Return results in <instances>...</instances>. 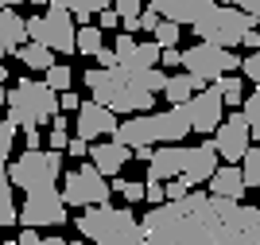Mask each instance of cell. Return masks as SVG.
I'll use <instances>...</instances> for the list:
<instances>
[{"instance_id":"obj_1","label":"cell","mask_w":260,"mask_h":245,"mask_svg":"<svg viewBox=\"0 0 260 245\" xmlns=\"http://www.w3.org/2000/svg\"><path fill=\"white\" fill-rule=\"evenodd\" d=\"M140 222L155 245H260V206L202 187H190L183 199H163Z\"/></svg>"},{"instance_id":"obj_2","label":"cell","mask_w":260,"mask_h":245,"mask_svg":"<svg viewBox=\"0 0 260 245\" xmlns=\"http://www.w3.org/2000/svg\"><path fill=\"white\" fill-rule=\"evenodd\" d=\"M190 132H194V125H190V109L183 101V105L155 109V113H128L113 137L124 140L128 148H136V144H179Z\"/></svg>"},{"instance_id":"obj_3","label":"cell","mask_w":260,"mask_h":245,"mask_svg":"<svg viewBox=\"0 0 260 245\" xmlns=\"http://www.w3.org/2000/svg\"><path fill=\"white\" fill-rule=\"evenodd\" d=\"M78 234H86L98 245H140L144 237V222L132 214V206H86V214H78Z\"/></svg>"},{"instance_id":"obj_4","label":"cell","mask_w":260,"mask_h":245,"mask_svg":"<svg viewBox=\"0 0 260 245\" xmlns=\"http://www.w3.org/2000/svg\"><path fill=\"white\" fill-rule=\"evenodd\" d=\"M58 109H62L58 105V90H51L43 78H20V82L8 90V109H4V113L20 128H27V125L43 128Z\"/></svg>"},{"instance_id":"obj_5","label":"cell","mask_w":260,"mask_h":245,"mask_svg":"<svg viewBox=\"0 0 260 245\" xmlns=\"http://www.w3.org/2000/svg\"><path fill=\"white\" fill-rule=\"evenodd\" d=\"M256 16L249 8H237V4H214V8L194 23V35L198 39H210L217 47H241L245 32L256 28Z\"/></svg>"},{"instance_id":"obj_6","label":"cell","mask_w":260,"mask_h":245,"mask_svg":"<svg viewBox=\"0 0 260 245\" xmlns=\"http://www.w3.org/2000/svg\"><path fill=\"white\" fill-rule=\"evenodd\" d=\"M12 187L35 191V187H54L62 179V152L58 148H23L16 164H8Z\"/></svg>"},{"instance_id":"obj_7","label":"cell","mask_w":260,"mask_h":245,"mask_svg":"<svg viewBox=\"0 0 260 245\" xmlns=\"http://www.w3.org/2000/svg\"><path fill=\"white\" fill-rule=\"evenodd\" d=\"M183 70L194 78V86L202 90L206 82H217L221 74L241 70V59L229 51V47H217V43H210V39H198L190 51H183Z\"/></svg>"},{"instance_id":"obj_8","label":"cell","mask_w":260,"mask_h":245,"mask_svg":"<svg viewBox=\"0 0 260 245\" xmlns=\"http://www.w3.org/2000/svg\"><path fill=\"white\" fill-rule=\"evenodd\" d=\"M74 35H78L74 32V16L66 8H58V4H51L47 12H39V16L27 20V39L47 43L54 55H78Z\"/></svg>"},{"instance_id":"obj_9","label":"cell","mask_w":260,"mask_h":245,"mask_svg":"<svg viewBox=\"0 0 260 245\" xmlns=\"http://www.w3.org/2000/svg\"><path fill=\"white\" fill-rule=\"evenodd\" d=\"M109 187L105 171H98L93 164H78L74 171H62V199L66 206H98L109 203Z\"/></svg>"},{"instance_id":"obj_10","label":"cell","mask_w":260,"mask_h":245,"mask_svg":"<svg viewBox=\"0 0 260 245\" xmlns=\"http://www.w3.org/2000/svg\"><path fill=\"white\" fill-rule=\"evenodd\" d=\"M20 206V226H62L66 222V199L58 187H35V191H23Z\"/></svg>"},{"instance_id":"obj_11","label":"cell","mask_w":260,"mask_h":245,"mask_svg":"<svg viewBox=\"0 0 260 245\" xmlns=\"http://www.w3.org/2000/svg\"><path fill=\"white\" fill-rule=\"evenodd\" d=\"M249 144H252V128H249L245 109L221 117V125L214 128V148H217L221 160H225V164H241V156L249 152Z\"/></svg>"},{"instance_id":"obj_12","label":"cell","mask_w":260,"mask_h":245,"mask_svg":"<svg viewBox=\"0 0 260 245\" xmlns=\"http://www.w3.org/2000/svg\"><path fill=\"white\" fill-rule=\"evenodd\" d=\"M190 109V125H194L198 137H214V128L221 125L225 117V97H221V86L217 82H206L202 90H194V97L186 101Z\"/></svg>"},{"instance_id":"obj_13","label":"cell","mask_w":260,"mask_h":245,"mask_svg":"<svg viewBox=\"0 0 260 245\" xmlns=\"http://www.w3.org/2000/svg\"><path fill=\"white\" fill-rule=\"evenodd\" d=\"M117 109L105 105V101H82L78 105V137L82 140H98V137H113L117 132Z\"/></svg>"},{"instance_id":"obj_14","label":"cell","mask_w":260,"mask_h":245,"mask_svg":"<svg viewBox=\"0 0 260 245\" xmlns=\"http://www.w3.org/2000/svg\"><path fill=\"white\" fill-rule=\"evenodd\" d=\"M217 164H221V156H217L214 140H202V144H194V148H186L183 179L190 183V187H202V183H210V175L217 171Z\"/></svg>"},{"instance_id":"obj_15","label":"cell","mask_w":260,"mask_h":245,"mask_svg":"<svg viewBox=\"0 0 260 245\" xmlns=\"http://www.w3.org/2000/svg\"><path fill=\"white\" fill-rule=\"evenodd\" d=\"M89 160H93V168L105 171V175H117V171H124V164L132 160V148L124 144V140H98V144H89Z\"/></svg>"},{"instance_id":"obj_16","label":"cell","mask_w":260,"mask_h":245,"mask_svg":"<svg viewBox=\"0 0 260 245\" xmlns=\"http://www.w3.org/2000/svg\"><path fill=\"white\" fill-rule=\"evenodd\" d=\"M186 164V144H155L152 160H148V179H175L183 175Z\"/></svg>"},{"instance_id":"obj_17","label":"cell","mask_w":260,"mask_h":245,"mask_svg":"<svg viewBox=\"0 0 260 245\" xmlns=\"http://www.w3.org/2000/svg\"><path fill=\"white\" fill-rule=\"evenodd\" d=\"M155 8H159V16H167V20L183 23V28H194V23L214 8V0H155Z\"/></svg>"},{"instance_id":"obj_18","label":"cell","mask_w":260,"mask_h":245,"mask_svg":"<svg viewBox=\"0 0 260 245\" xmlns=\"http://www.w3.org/2000/svg\"><path fill=\"white\" fill-rule=\"evenodd\" d=\"M27 43V20L16 16V8L0 4V55H16V47Z\"/></svg>"},{"instance_id":"obj_19","label":"cell","mask_w":260,"mask_h":245,"mask_svg":"<svg viewBox=\"0 0 260 245\" xmlns=\"http://www.w3.org/2000/svg\"><path fill=\"white\" fill-rule=\"evenodd\" d=\"M210 191L214 195H229V199H245V191H249V183H245V171H241V164H217V171L210 175Z\"/></svg>"},{"instance_id":"obj_20","label":"cell","mask_w":260,"mask_h":245,"mask_svg":"<svg viewBox=\"0 0 260 245\" xmlns=\"http://www.w3.org/2000/svg\"><path fill=\"white\" fill-rule=\"evenodd\" d=\"M20 222V214H16V199H12V175H8V160L0 156V230H8V226Z\"/></svg>"},{"instance_id":"obj_21","label":"cell","mask_w":260,"mask_h":245,"mask_svg":"<svg viewBox=\"0 0 260 245\" xmlns=\"http://www.w3.org/2000/svg\"><path fill=\"white\" fill-rule=\"evenodd\" d=\"M16 59H20L27 70H47V66L54 63V51L47 47V43H35V39H27L23 47H16Z\"/></svg>"},{"instance_id":"obj_22","label":"cell","mask_w":260,"mask_h":245,"mask_svg":"<svg viewBox=\"0 0 260 245\" xmlns=\"http://www.w3.org/2000/svg\"><path fill=\"white\" fill-rule=\"evenodd\" d=\"M194 78L186 74H167V86H163V97H167V101H171V105H183V101H190V97H194Z\"/></svg>"},{"instance_id":"obj_23","label":"cell","mask_w":260,"mask_h":245,"mask_svg":"<svg viewBox=\"0 0 260 245\" xmlns=\"http://www.w3.org/2000/svg\"><path fill=\"white\" fill-rule=\"evenodd\" d=\"M74 47H78V55H89V59H93V55L105 47V28H101V23L98 28H78Z\"/></svg>"},{"instance_id":"obj_24","label":"cell","mask_w":260,"mask_h":245,"mask_svg":"<svg viewBox=\"0 0 260 245\" xmlns=\"http://www.w3.org/2000/svg\"><path fill=\"white\" fill-rule=\"evenodd\" d=\"M51 4L66 8L70 16H78V20H89V16H98L101 8H109L113 0H51Z\"/></svg>"},{"instance_id":"obj_25","label":"cell","mask_w":260,"mask_h":245,"mask_svg":"<svg viewBox=\"0 0 260 245\" xmlns=\"http://www.w3.org/2000/svg\"><path fill=\"white\" fill-rule=\"evenodd\" d=\"M43 82L51 86V90H58V94H62V90H70V86H74V70H70V66H62V63H51L43 70Z\"/></svg>"},{"instance_id":"obj_26","label":"cell","mask_w":260,"mask_h":245,"mask_svg":"<svg viewBox=\"0 0 260 245\" xmlns=\"http://www.w3.org/2000/svg\"><path fill=\"white\" fill-rule=\"evenodd\" d=\"M217 86H221V97H225V109H237L241 101H245V78H217Z\"/></svg>"},{"instance_id":"obj_27","label":"cell","mask_w":260,"mask_h":245,"mask_svg":"<svg viewBox=\"0 0 260 245\" xmlns=\"http://www.w3.org/2000/svg\"><path fill=\"white\" fill-rule=\"evenodd\" d=\"M241 171H245V183H249V191H256L260 187V148H252L241 156Z\"/></svg>"},{"instance_id":"obj_28","label":"cell","mask_w":260,"mask_h":245,"mask_svg":"<svg viewBox=\"0 0 260 245\" xmlns=\"http://www.w3.org/2000/svg\"><path fill=\"white\" fill-rule=\"evenodd\" d=\"M66 144H70V125H66V117H62V109L51 117V137H47V148H58L62 152Z\"/></svg>"},{"instance_id":"obj_29","label":"cell","mask_w":260,"mask_h":245,"mask_svg":"<svg viewBox=\"0 0 260 245\" xmlns=\"http://www.w3.org/2000/svg\"><path fill=\"white\" fill-rule=\"evenodd\" d=\"M179 35H183V23H175V20H167V16H163V20L155 23L152 39L159 43V47H175V43H179Z\"/></svg>"},{"instance_id":"obj_30","label":"cell","mask_w":260,"mask_h":245,"mask_svg":"<svg viewBox=\"0 0 260 245\" xmlns=\"http://www.w3.org/2000/svg\"><path fill=\"white\" fill-rule=\"evenodd\" d=\"M113 191H117L128 206H140L144 203V183H136V179H113Z\"/></svg>"},{"instance_id":"obj_31","label":"cell","mask_w":260,"mask_h":245,"mask_svg":"<svg viewBox=\"0 0 260 245\" xmlns=\"http://www.w3.org/2000/svg\"><path fill=\"white\" fill-rule=\"evenodd\" d=\"M241 109H245V117H249V128H252V140H260V86L252 90L245 101H241Z\"/></svg>"},{"instance_id":"obj_32","label":"cell","mask_w":260,"mask_h":245,"mask_svg":"<svg viewBox=\"0 0 260 245\" xmlns=\"http://www.w3.org/2000/svg\"><path fill=\"white\" fill-rule=\"evenodd\" d=\"M16 121H4V125H0V156H4V160H8L12 156V148H16Z\"/></svg>"},{"instance_id":"obj_33","label":"cell","mask_w":260,"mask_h":245,"mask_svg":"<svg viewBox=\"0 0 260 245\" xmlns=\"http://www.w3.org/2000/svg\"><path fill=\"white\" fill-rule=\"evenodd\" d=\"M241 74L249 78L252 86H260V47L249 55V59H241Z\"/></svg>"},{"instance_id":"obj_34","label":"cell","mask_w":260,"mask_h":245,"mask_svg":"<svg viewBox=\"0 0 260 245\" xmlns=\"http://www.w3.org/2000/svg\"><path fill=\"white\" fill-rule=\"evenodd\" d=\"M163 16H159V8H155V0H148L144 4V12H140V32H155V23H159Z\"/></svg>"},{"instance_id":"obj_35","label":"cell","mask_w":260,"mask_h":245,"mask_svg":"<svg viewBox=\"0 0 260 245\" xmlns=\"http://www.w3.org/2000/svg\"><path fill=\"white\" fill-rule=\"evenodd\" d=\"M163 199H167V191H163V179H148V183H144V203L159 206Z\"/></svg>"},{"instance_id":"obj_36","label":"cell","mask_w":260,"mask_h":245,"mask_svg":"<svg viewBox=\"0 0 260 245\" xmlns=\"http://www.w3.org/2000/svg\"><path fill=\"white\" fill-rule=\"evenodd\" d=\"M163 191H167V199H183V195L190 191V183H186L183 175H175V179H163Z\"/></svg>"},{"instance_id":"obj_37","label":"cell","mask_w":260,"mask_h":245,"mask_svg":"<svg viewBox=\"0 0 260 245\" xmlns=\"http://www.w3.org/2000/svg\"><path fill=\"white\" fill-rule=\"evenodd\" d=\"M98 23L105 28V32H117V28H120V16H117V8H113V4H109V8H101V12H98Z\"/></svg>"},{"instance_id":"obj_38","label":"cell","mask_w":260,"mask_h":245,"mask_svg":"<svg viewBox=\"0 0 260 245\" xmlns=\"http://www.w3.org/2000/svg\"><path fill=\"white\" fill-rule=\"evenodd\" d=\"M159 66H163V70H175V66H183V51H175V47H163Z\"/></svg>"},{"instance_id":"obj_39","label":"cell","mask_w":260,"mask_h":245,"mask_svg":"<svg viewBox=\"0 0 260 245\" xmlns=\"http://www.w3.org/2000/svg\"><path fill=\"white\" fill-rule=\"evenodd\" d=\"M20 245H43V234H39V226H23L20 234H16Z\"/></svg>"},{"instance_id":"obj_40","label":"cell","mask_w":260,"mask_h":245,"mask_svg":"<svg viewBox=\"0 0 260 245\" xmlns=\"http://www.w3.org/2000/svg\"><path fill=\"white\" fill-rule=\"evenodd\" d=\"M66 152H70L74 160H82V156H89V140H82V137H78V132H74V140L66 144Z\"/></svg>"},{"instance_id":"obj_41","label":"cell","mask_w":260,"mask_h":245,"mask_svg":"<svg viewBox=\"0 0 260 245\" xmlns=\"http://www.w3.org/2000/svg\"><path fill=\"white\" fill-rule=\"evenodd\" d=\"M23 148H43V137H39V125L23 128Z\"/></svg>"},{"instance_id":"obj_42","label":"cell","mask_w":260,"mask_h":245,"mask_svg":"<svg viewBox=\"0 0 260 245\" xmlns=\"http://www.w3.org/2000/svg\"><path fill=\"white\" fill-rule=\"evenodd\" d=\"M58 105H62V109H70V113H78V105H82V101H78V94H74V90H62V94H58Z\"/></svg>"},{"instance_id":"obj_43","label":"cell","mask_w":260,"mask_h":245,"mask_svg":"<svg viewBox=\"0 0 260 245\" xmlns=\"http://www.w3.org/2000/svg\"><path fill=\"white\" fill-rule=\"evenodd\" d=\"M93 59H98V66H113V63H117V51H113V47H101Z\"/></svg>"},{"instance_id":"obj_44","label":"cell","mask_w":260,"mask_h":245,"mask_svg":"<svg viewBox=\"0 0 260 245\" xmlns=\"http://www.w3.org/2000/svg\"><path fill=\"white\" fill-rule=\"evenodd\" d=\"M241 47H252V51H256V47H260V32H256V28H252V32H245V39H241Z\"/></svg>"},{"instance_id":"obj_45","label":"cell","mask_w":260,"mask_h":245,"mask_svg":"<svg viewBox=\"0 0 260 245\" xmlns=\"http://www.w3.org/2000/svg\"><path fill=\"white\" fill-rule=\"evenodd\" d=\"M245 8H249L252 16H256V20H260V0H245Z\"/></svg>"},{"instance_id":"obj_46","label":"cell","mask_w":260,"mask_h":245,"mask_svg":"<svg viewBox=\"0 0 260 245\" xmlns=\"http://www.w3.org/2000/svg\"><path fill=\"white\" fill-rule=\"evenodd\" d=\"M0 4H8V8H20V4H27V0H0Z\"/></svg>"},{"instance_id":"obj_47","label":"cell","mask_w":260,"mask_h":245,"mask_svg":"<svg viewBox=\"0 0 260 245\" xmlns=\"http://www.w3.org/2000/svg\"><path fill=\"white\" fill-rule=\"evenodd\" d=\"M4 105H8V94H4V90H0V109H4Z\"/></svg>"},{"instance_id":"obj_48","label":"cell","mask_w":260,"mask_h":245,"mask_svg":"<svg viewBox=\"0 0 260 245\" xmlns=\"http://www.w3.org/2000/svg\"><path fill=\"white\" fill-rule=\"evenodd\" d=\"M4 78H8V70H4V63H0V86H4Z\"/></svg>"},{"instance_id":"obj_49","label":"cell","mask_w":260,"mask_h":245,"mask_svg":"<svg viewBox=\"0 0 260 245\" xmlns=\"http://www.w3.org/2000/svg\"><path fill=\"white\" fill-rule=\"evenodd\" d=\"M225 4H237V8H245V0H225Z\"/></svg>"},{"instance_id":"obj_50","label":"cell","mask_w":260,"mask_h":245,"mask_svg":"<svg viewBox=\"0 0 260 245\" xmlns=\"http://www.w3.org/2000/svg\"><path fill=\"white\" fill-rule=\"evenodd\" d=\"M27 4H47V0H27Z\"/></svg>"},{"instance_id":"obj_51","label":"cell","mask_w":260,"mask_h":245,"mask_svg":"<svg viewBox=\"0 0 260 245\" xmlns=\"http://www.w3.org/2000/svg\"><path fill=\"white\" fill-rule=\"evenodd\" d=\"M256 32H260V23H256Z\"/></svg>"},{"instance_id":"obj_52","label":"cell","mask_w":260,"mask_h":245,"mask_svg":"<svg viewBox=\"0 0 260 245\" xmlns=\"http://www.w3.org/2000/svg\"><path fill=\"white\" fill-rule=\"evenodd\" d=\"M256 195H260V187H256Z\"/></svg>"}]
</instances>
